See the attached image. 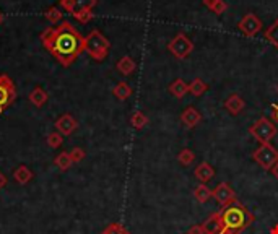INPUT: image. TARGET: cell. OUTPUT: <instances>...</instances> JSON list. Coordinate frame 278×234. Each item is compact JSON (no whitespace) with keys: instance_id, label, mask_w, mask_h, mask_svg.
Instances as JSON below:
<instances>
[{"instance_id":"6da1fadb","label":"cell","mask_w":278,"mask_h":234,"mask_svg":"<svg viewBox=\"0 0 278 234\" xmlns=\"http://www.w3.org/2000/svg\"><path fill=\"white\" fill-rule=\"evenodd\" d=\"M41 42L64 67H70L85 51V38L68 21L44 30Z\"/></svg>"},{"instance_id":"7a4b0ae2","label":"cell","mask_w":278,"mask_h":234,"mask_svg":"<svg viewBox=\"0 0 278 234\" xmlns=\"http://www.w3.org/2000/svg\"><path fill=\"white\" fill-rule=\"evenodd\" d=\"M221 221L228 234H241L254 223V215L238 200L220 210Z\"/></svg>"},{"instance_id":"3957f363","label":"cell","mask_w":278,"mask_h":234,"mask_svg":"<svg viewBox=\"0 0 278 234\" xmlns=\"http://www.w3.org/2000/svg\"><path fill=\"white\" fill-rule=\"evenodd\" d=\"M111 49L109 39L103 36L101 31L93 30L88 36H85V52L96 62H101L107 57V52Z\"/></svg>"},{"instance_id":"277c9868","label":"cell","mask_w":278,"mask_h":234,"mask_svg":"<svg viewBox=\"0 0 278 234\" xmlns=\"http://www.w3.org/2000/svg\"><path fill=\"white\" fill-rule=\"evenodd\" d=\"M168 51L179 60L187 59L194 51V42L186 33H177L174 38L168 42Z\"/></svg>"},{"instance_id":"5b68a950","label":"cell","mask_w":278,"mask_h":234,"mask_svg":"<svg viewBox=\"0 0 278 234\" xmlns=\"http://www.w3.org/2000/svg\"><path fill=\"white\" fill-rule=\"evenodd\" d=\"M249 133L262 145V143H270V140L276 135V127L270 119L261 117V119L249 127Z\"/></svg>"},{"instance_id":"8992f818","label":"cell","mask_w":278,"mask_h":234,"mask_svg":"<svg viewBox=\"0 0 278 234\" xmlns=\"http://www.w3.org/2000/svg\"><path fill=\"white\" fill-rule=\"evenodd\" d=\"M252 159L265 171H272V168L278 163V150L272 143H262L254 153Z\"/></svg>"},{"instance_id":"52a82bcc","label":"cell","mask_w":278,"mask_h":234,"mask_svg":"<svg viewBox=\"0 0 278 234\" xmlns=\"http://www.w3.org/2000/svg\"><path fill=\"white\" fill-rule=\"evenodd\" d=\"M16 100V88L12 78L7 74L0 75V114L10 107Z\"/></svg>"},{"instance_id":"ba28073f","label":"cell","mask_w":278,"mask_h":234,"mask_svg":"<svg viewBox=\"0 0 278 234\" xmlns=\"http://www.w3.org/2000/svg\"><path fill=\"white\" fill-rule=\"evenodd\" d=\"M262 21L256 13H246L238 23V30L243 33L246 38H254L256 34H259L262 31Z\"/></svg>"},{"instance_id":"9c48e42d","label":"cell","mask_w":278,"mask_h":234,"mask_svg":"<svg viewBox=\"0 0 278 234\" xmlns=\"http://www.w3.org/2000/svg\"><path fill=\"white\" fill-rule=\"evenodd\" d=\"M213 199L220 203L221 208H225V206L235 203L238 200L235 191H233L229 184H226V182H220L217 187L213 189Z\"/></svg>"},{"instance_id":"30bf717a","label":"cell","mask_w":278,"mask_h":234,"mask_svg":"<svg viewBox=\"0 0 278 234\" xmlns=\"http://www.w3.org/2000/svg\"><path fill=\"white\" fill-rule=\"evenodd\" d=\"M56 130L62 135V137H68L78 129V122L72 114H62L56 121Z\"/></svg>"},{"instance_id":"8fae6325","label":"cell","mask_w":278,"mask_h":234,"mask_svg":"<svg viewBox=\"0 0 278 234\" xmlns=\"http://www.w3.org/2000/svg\"><path fill=\"white\" fill-rule=\"evenodd\" d=\"M202 226L205 234H228L225 231V226H223L220 212H215L213 215H210V217L202 223Z\"/></svg>"},{"instance_id":"7c38bea8","label":"cell","mask_w":278,"mask_h":234,"mask_svg":"<svg viewBox=\"0 0 278 234\" xmlns=\"http://www.w3.org/2000/svg\"><path fill=\"white\" fill-rule=\"evenodd\" d=\"M194 176L195 179L199 181L200 184H205L212 181V179L215 177V169L210 163H207V161H203V163L197 165L195 169H194Z\"/></svg>"},{"instance_id":"4fadbf2b","label":"cell","mask_w":278,"mask_h":234,"mask_svg":"<svg viewBox=\"0 0 278 234\" xmlns=\"http://www.w3.org/2000/svg\"><path fill=\"white\" fill-rule=\"evenodd\" d=\"M181 122L186 125L187 129H194V127H197V125L202 122V115H200L199 111L195 109V107L189 106L187 109L182 111V114H181Z\"/></svg>"},{"instance_id":"5bb4252c","label":"cell","mask_w":278,"mask_h":234,"mask_svg":"<svg viewBox=\"0 0 278 234\" xmlns=\"http://www.w3.org/2000/svg\"><path fill=\"white\" fill-rule=\"evenodd\" d=\"M246 107V101L241 98L238 93H233L228 96V100L225 101V109L233 114V115H238L239 112H243Z\"/></svg>"},{"instance_id":"9a60e30c","label":"cell","mask_w":278,"mask_h":234,"mask_svg":"<svg viewBox=\"0 0 278 234\" xmlns=\"http://www.w3.org/2000/svg\"><path fill=\"white\" fill-rule=\"evenodd\" d=\"M169 93H171L176 100H182V98L189 93V85H187L182 78H176L174 82L169 85Z\"/></svg>"},{"instance_id":"2e32d148","label":"cell","mask_w":278,"mask_h":234,"mask_svg":"<svg viewBox=\"0 0 278 234\" xmlns=\"http://www.w3.org/2000/svg\"><path fill=\"white\" fill-rule=\"evenodd\" d=\"M34 177V174H33V171L28 168V166H25V165H21V166H18L15 171H13V179L15 181L20 184V185H25V184H28L31 179Z\"/></svg>"},{"instance_id":"e0dca14e","label":"cell","mask_w":278,"mask_h":234,"mask_svg":"<svg viewBox=\"0 0 278 234\" xmlns=\"http://www.w3.org/2000/svg\"><path fill=\"white\" fill-rule=\"evenodd\" d=\"M115 68H118L122 75H132L133 72H135V68H137V64H135V60H133L132 57H129V56H124L122 59H119V62L115 64Z\"/></svg>"},{"instance_id":"ac0fdd59","label":"cell","mask_w":278,"mask_h":234,"mask_svg":"<svg viewBox=\"0 0 278 234\" xmlns=\"http://www.w3.org/2000/svg\"><path fill=\"white\" fill-rule=\"evenodd\" d=\"M48 101V93L44 91L41 86H36L33 91L30 93V103L36 107H42Z\"/></svg>"},{"instance_id":"d6986e66","label":"cell","mask_w":278,"mask_h":234,"mask_svg":"<svg viewBox=\"0 0 278 234\" xmlns=\"http://www.w3.org/2000/svg\"><path fill=\"white\" fill-rule=\"evenodd\" d=\"M202 2L215 15H223L228 10V4L225 2V0H202Z\"/></svg>"},{"instance_id":"ffe728a7","label":"cell","mask_w":278,"mask_h":234,"mask_svg":"<svg viewBox=\"0 0 278 234\" xmlns=\"http://www.w3.org/2000/svg\"><path fill=\"white\" fill-rule=\"evenodd\" d=\"M194 197H195L197 202L205 203V202H208L213 197V191H210V189L205 184H199L194 189Z\"/></svg>"},{"instance_id":"44dd1931","label":"cell","mask_w":278,"mask_h":234,"mask_svg":"<svg viewBox=\"0 0 278 234\" xmlns=\"http://www.w3.org/2000/svg\"><path fill=\"white\" fill-rule=\"evenodd\" d=\"M112 95L118 98V100L125 101V100H129V98L132 96V88L125 82H119L118 85L112 88Z\"/></svg>"},{"instance_id":"7402d4cb","label":"cell","mask_w":278,"mask_h":234,"mask_svg":"<svg viewBox=\"0 0 278 234\" xmlns=\"http://www.w3.org/2000/svg\"><path fill=\"white\" fill-rule=\"evenodd\" d=\"M208 89V85L203 82L200 78H194L192 82L189 83V93L195 98H200L205 91Z\"/></svg>"},{"instance_id":"603a6c76","label":"cell","mask_w":278,"mask_h":234,"mask_svg":"<svg viewBox=\"0 0 278 234\" xmlns=\"http://www.w3.org/2000/svg\"><path fill=\"white\" fill-rule=\"evenodd\" d=\"M54 165H56L60 171H67V169H70L72 165H74V161H72L68 151H62L54 158Z\"/></svg>"},{"instance_id":"cb8c5ba5","label":"cell","mask_w":278,"mask_h":234,"mask_svg":"<svg viewBox=\"0 0 278 234\" xmlns=\"http://www.w3.org/2000/svg\"><path fill=\"white\" fill-rule=\"evenodd\" d=\"M148 117L143 114L142 111H135L132 114V117H130V125L133 129H137V130H142V129H145L147 125H148Z\"/></svg>"},{"instance_id":"d4e9b609","label":"cell","mask_w":278,"mask_h":234,"mask_svg":"<svg viewBox=\"0 0 278 234\" xmlns=\"http://www.w3.org/2000/svg\"><path fill=\"white\" fill-rule=\"evenodd\" d=\"M265 39L278 49V18L265 30Z\"/></svg>"},{"instance_id":"484cf974","label":"cell","mask_w":278,"mask_h":234,"mask_svg":"<svg viewBox=\"0 0 278 234\" xmlns=\"http://www.w3.org/2000/svg\"><path fill=\"white\" fill-rule=\"evenodd\" d=\"M74 15V18L77 21L80 23H88V21H91L93 20V8H77V10L72 13Z\"/></svg>"},{"instance_id":"4316f807","label":"cell","mask_w":278,"mask_h":234,"mask_svg":"<svg viewBox=\"0 0 278 234\" xmlns=\"http://www.w3.org/2000/svg\"><path fill=\"white\" fill-rule=\"evenodd\" d=\"M177 161L181 163L182 166H191L194 161H195V153L191 150V148H184L179 151L177 155Z\"/></svg>"},{"instance_id":"83f0119b","label":"cell","mask_w":278,"mask_h":234,"mask_svg":"<svg viewBox=\"0 0 278 234\" xmlns=\"http://www.w3.org/2000/svg\"><path fill=\"white\" fill-rule=\"evenodd\" d=\"M101 234H130V231L121 223H111L109 226H106Z\"/></svg>"},{"instance_id":"f1b7e54d","label":"cell","mask_w":278,"mask_h":234,"mask_svg":"<svg viewBox=\"0 0 278 234\" xmlns=\"http://www.w3.org/2000/svg\"><path fill=\"white\" fill-rule=\"evenodd\" d=\"M46 142L51 148H59V147H62V143H64V137H62L59 132H52L48 135Z\"/></svg>"},{"instance_id":"f546056e","label":"cell","mask_w":278,"mask_h":234,"mask_svg":"<svg viewBox=\"0 0 278 234\" xmlns=\"http://www.w3.org/2000/svg\"><path fill=\"white\" fill-rule=\"evenodd\" d=\"M44 16H46L52 25H56V23H59V21L62 20V13H60V10H59L57 7H51V8H48L46 13H44Z\"/></svg>"},{"instance_id":"4dcf8cb0","label":"cell","mask_w":278,"mask_h":234,"mask_svg":"<svg viewBox=\"0 0 278 234\" xmlns=\"http://www.w3.org/2000/svg\"><path fill=\"white\" fill-rule=\"evenodd\" d=\"M68 153H70V158H72V161H74V163H80V161H83L85 156H86L85 150H83V148H80V147L72 148Z\"/></svg>"},{"instance_id":"1f68e13d","label":"cell","mask_w":278,"mask_h":234,"mask_svg":"<svg viewBox=\"0 0 278 234\" xmlns=\"http://www.w3.org/2000/svg\"><path fill=\"white\" fill-rule=\"evenodd\" d=\"M59 5L68 13H74L77 8V0H59Z\"/></svg>"},{"instance_id":"d6a6232c","label":"cell","mask_w":278,"mask_h":234,"mask_svg":"<svg viewBox=\"0 0 278 234\" xmlns=\"http://www.w3.org/2000/svg\"><path fill=\"white\" fill-rule=\"evenodd\" d=\"M96 4H98V0H77V8H93Z\"/></svg>"},{"instance_id":"836d02e7","label":"cell","mask_w":278,"mask_h":234,"mask_svg":"<svg viewBox=\"0 0 278 234\" xmlns=\"http://www.w3.org/2000/svg\"><path fill=\"white\" fill-rule=\"evenodd\" d=\"M187 234H205L203 232V226H202V224H194V226L189 228Z\"/></svg>"},{"instance_id":"e575fe53","label":"cell","mask_w":278,"mask_h":234,"mask_svg":"<svg viewBox=\"0 0 278 234\" xmlns=\"http://www.w3.org/2000/svg\"><path fill=\"white\" fill-rule=\"evenodd\" d=\"M5 185H7V177H5V174L2 173V171H0V191H2Z\"/></svg>"},{"instance_id":"d590c367","label":"cell","mask_w":278,"mask_h":234,"mask_svg":"<svg viewBox=\"0 0 278 234\" xmlns=\"http://www.w3.org/2000/svg\"><path fill=\"white\" fill-rule=\"evenodd\" d=\"M272 117H273V121L278 124V104H273V107H272Z\"/></svg>"},{"instance_id":"8d00e7d4","label":"cell","mask_w":278,"mask_h":234,"mask_svg":"<svg viewBox=\"0 0 278 234\" xmlns=\"http://www.w3.org/2000/svg\"><path fill=\"white\" fill-rule=\"evenodd\" d=\"M272 174H273V177L276 179V181H278V163L272 168Z\"/></svg>"},{"instance_id":"74e56055","label":"cell","mask_w":278,"mask_h":234,"mask_svg":"<svg viewBox=\"0 0 278 234\" xmlns=\"http://www.w3.org/2000/svg\"><path fill=\"white\" fill-rule=\"evenodd\" d=\"M270 234H278V224H276V226H273V228H272Z\"/></svg>"},{"instance_id":"f35d334b","label":"cell","mask_w":278,"mask_h":234,"mask_svg":"<svg viewBox=\"0 0 278 234\" xmlns=\"http://www.w3.org/2000/svg\"><path fill=\"white\" fill-rule=\"evenodd\" d=\"M4 20H5V16H4V13H2V12H0V25L4 23Z\"/></svg>"},{"instance_id":"ab89813d","label":"cell","mask_w":278,"mask_h":234,"mask_svg":"<svg viewBox=\"0 0 278 234\" xmlns=\"http://www.w3.org/2000/svg\"><path fill=\"white\" fill-rule=\"evenodd\" d=\"M276 89H278V86H276Z\"/></svg>"}]
</instances>
